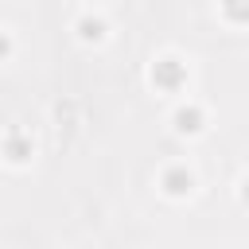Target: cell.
<instances>
[{
	"label": "cell",
	"instance_id": "obj_1",
	"mask_svg": "<svg viewBox=\"0 0 249 249\" xmlns=\"http://www.w3.org/2000/svg\"><path fill=\"white\" fill-rule=\"evenodd\" d=\"M152 82H160V86H167V89H171V86H179V82H183V66H179L175 58H163V62H156V66H152Z\"/></svg>",
	"mask_w": 249,
	"mask_h": 249
},
{
	"label": "cell",
	"instance_id": "obj_2",
	"mask_svg": "<svg viewBox=\"0 0 249 249\" xmlns=\"http://www.w3.org/2000/svg\"><path fill=\"white\" fill-rule=\"evenodd\" d=\"M163 187H167L171 195H187V191H191V171H187V167H171V171L163 175Z\"/></svg>",
	"mask_w": 249,
	"mask_h": 249
},
{
	"label": "cell",
	"instance_id": "obj_3",
	"mask_svg": "<svg viewBox=\"0 0 249 249\" xmlns=\"http://www.w3.org/2000/svg\"><path fill=\"white\" fill-rule=\"evenodd\" d=\"M198 121H202V113H198V109H179V113H175V124H179L183 132H198V128H202Z\"/></svg>",
	"mask_w": 249,
	"mask_h": 249
},
{
	"label": "cell",
	"instance_id": "obj_4",
	"mask_svg": "<svg viewBox=\"0 0 249 249\" xmlns=\"http://www.w3.org/2000/svg\"><path fill=\"white\" fill-rule=\"evenodd\" d=\"M27 156H31V144H27L23 136H12V140H8V160L19 163V160H27Z\"/></svg>",
	"mask_w": 249,
	"mask_h": 249
},
{
	"label": "cell",
	"instance_id": "obj_5",
	"mask_svg": "<svg viewBox=\"0 0 249 249\" xmlns=\"http://www.w3.org/2000/svg\"><path fill=\"white\" fill-rule=\"evenodd\" d=\"M222 8H226V16L230 19H249V0H222Z\"/></svg>",
	"mask_w": 249,
	"mask_h": 249
},
{
	"label": "cell",
	"instance_id": "obj_6",
	"mask_svg": "<svg viewBox=\"0 0 249 249\" xmlns=\"http://www.w3.org/2000/svg\"><path fill=\"white\" fill-rule=\"evenodd\" d=\"M82 39H101V19H82Z\"/></svg>",
	"mask_w": 249,
	"mask_h": 249
},
{
	"label": "cell",
	"instance_id": "obj_7",
	"mask_svg": "<svg viewBox=\"0 0 249 249\" xmlns=\"http://www.w3.org/2000/svg\"><path fill=\"white\" fill-rule=\"evenodd\" d=\"M8 51H12V43H8V35H0V58H4Z\"/></svg>",
	"mask_w": 249,
	"mask_h": 249
},
{
	"label": "cell",
	"instance_id": "obj_8",
	"mask_svg": "<svg viewBox=\"0 0 249 249\" xmlns=\"http://www.w3.org/2000/svg\"><path fill=\"white\" fill-rule=\"evenodd\" d=\"M241 198H245V202H249V183H245V191H241Z\"/></svg>",
	"mask_w": 249,
	"mask_h": 249
}]
</instances>
